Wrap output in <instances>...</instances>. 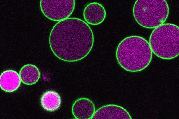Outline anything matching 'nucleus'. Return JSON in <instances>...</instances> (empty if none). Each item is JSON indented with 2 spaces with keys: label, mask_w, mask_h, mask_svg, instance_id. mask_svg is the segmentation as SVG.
I'll use <instances>...</instances> for the list:
<instances>
[{
  "label": "nucleus",
  "mask_w": 179,
  "mask_h": 119,
  "mask_svg": "<svg viewBox=\"0 0 179 119\" xmlns=\"http://www.w3.org/2000/svg\"><path fill=\"white\" fill-rule=\"evenodd\" d=\"M19 75L21 80L23 83L31 85L35 84L38 80L40 73L36 65L32 64H27L21 68Z\"/></svg>",
  "instance_id": "11"
},
{
  "label": "nucleus",
  "mask_w": 179,
  "mask_h": 119,
  "mask_svg": "<svg viewBox=\"0 0 179 119\" xmlns=\"http://www.w3.org/2000/svg\"><path fill=\"white\" fill-rule=\"evenodd\" d=\"M169 9L165 0L136 1L132 9L134 19L141 26L155 28L164 24L168 18Z\"/></svg>",
  "instance_id": "4"
},
{
  "label": "nucleus",
  "mask_w": 179,
  "mask_h": 119,
  "mask_svg": "<svg viewBox=\"0 0 179 119\" xmlns=\"http://www.w3.org/2000/svg\"><path fill=\"white\" fill-rule=\"evenodd\" d=\"M72 111L75 118L91 119L95 111L93 102L86 98H81L76 100L72 106Z\"/></svg>",
  "instance_id": "8"
},
{
  "label": "nucleus",
  "mask_w": 179,
  "mask_h": 119,
  "mask_svg": "<svg viewBox=\"0 0 179 119\" xmlns=\"http://www.w3.org/2000/svg\"><path fill=\"white\" fill-rule=\"evenodd\" d=\"M94 41L91 27L82 19L69 18L57 23L50 34L49 42L54 54L64 61H78L91 51Z\"/></svg>",
  "instance_id": "1"
},
{
  "label": "nucleus",
  "mask_w": 179,
  "mask_h": 119,
  "mask_svg": "<svg viewBox=\"0 0 179 119\" xmlns=\"http://www.w3.org/2000/svg\"><path fill=\"white\" fill-rule=\"evenodd\" d=\"M61 102L58 93L53 90L47 91L43 93L40 99V103L43 108L50 112L55 111L60 107Z\"/></svg>",
  "instance_id": "10"
},
{
  "label": "nucleus",
  "mask_w": 179,
  "mask_h": 119,
  "mask_svg": "<svg viewBox=\"0 0 179 119\" xmlns=\"http://www.w3.org/2000/svg\"><path fill=\"white\" fill-rule=\"evenodd\" d=\"M21 79L18 73L12 70H6L0 76V87L4 91L11 92L17 90L19 87Z\"/></svg>",
  "instance_id": "9"
},
{
  "label": "nucleus",
  "mask_w": 179,
  "mask_h": 119,
  "mask_svg": "<svg viewBox=\"0 0 179 119\" xmlns=\"http://www.w3.org/2000/svg\"><path fill=\"white\" fill-rule=\"evenodd\" d=\"M106 12L102 5L97 2L88 4L83 12L84 18L86 22L92 25L102 23L105 19Z\"/></svg>",
  "instance_id": "7"
},
{
  "label": "nucleus",
  "mask_w": 179,
  "mask_h": 119,
  "mask_svg": "<svg viewBox=\"0 0 179 119\" xmlns=\"http://www.w3.org/2000/svg\"><path fill=\"white\" fill-rule=\"evenodd\" d=\"M128 112L118 105L103 106L96 111L91 119H132Z\"/></svg>",
  "instance_id": "6"
},
{
  "label": "nucleus",
  "mask_w": 179,
  "mask_h": 119,
  "mask_svg": "<svg viewBox=\"0 0 179 119\" xmlns=\"http://www.w3.org/2000/svg\"><path fill=\"white\" fill-rule=\"evenodd\" d=\"M152 56L149 43L139 36L125 37L119 43L116 51L118 64L130 72H139L145 69L150 64Z\"/></svg>",
  "instance_id": "2"
},
{
  "label": "nucleus",
  "mask_w": 179,
  "mask_h": 119,
  "mask_svg": "<svg viewBox=\"0 0 179 119\" xmlns=\"http://www.w3.org/2000/svg\"><path fill=\"white\" fill-rule=\"evenodd\" d=\"M149 44L152 53L159 58L171 60L179 54V27L174 24H163L151 32Z\"/></svg>",
  "instance_id": "3"
},
{
  "label": "nucleus",
  "mask_w": 179,
  "mask_h": 119,
  "mask_svg": "<svg viewBox=\"0 0 179 119\" xmlns=\"http://www.w3.org/2000/svg\"><path fill=\"white\" fill-rule=\"evenodd\" d=\"M75 3V0H41L40 6L46 17L58 22L69 18L74 10Z\"/></svg>",
  "instance_id": "5"
}]
</instances>
